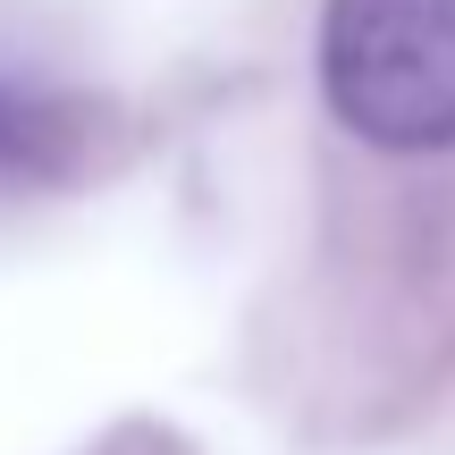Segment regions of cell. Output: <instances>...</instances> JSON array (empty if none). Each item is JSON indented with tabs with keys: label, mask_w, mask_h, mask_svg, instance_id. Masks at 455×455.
Listing matches in <instances>:
<instances>
[{
	"label": "cell",
	"mask_w": 455,
	"mask_h": 455,
	"mask_svg": "<svg viewBox=\"0 0 455 455\" xmlns=\"http://www.w3.org/2000/svg\"><path fill=\"white\" fill-rule=\"evenodd\" d=\"M321 93L379 152L455 144V0H329Z\"/></svg>",
	"instance_id": "1"
},
{
	"label": "cell",
	"mask_w": 455,
	"mask_h": 455,
	"mask_svg": "<svg viewBox=\"0 0 455 455\" xmlns=\"http://www.w3.org/2000/svg\"><path fill=\"white\" fill-rule=\"evenodd\" d=\"M101 110L68 84L9 76L0 68V195H51L93 161Z\"/></svg>",
	"instance_id": "2"
}]
</instances>
